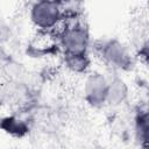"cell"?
Listing matches in <instances>:
<instances>
[{
  "label": "cell",
  "mask_w": 149,
  "mask_h": 149,
  "mask_svg": "<svg viewBox=\"0 0 149 149\" xmlns=\"http://www.w3.org/2000/svg\"><path fill=\"white\" fill-rule=\"evenodd\" d=\"M72 57L70 58V61H69V63H70V65L72 66V68H74V69H83V68H85V59L81 57V55H71Z\"/></svg>",
  "instance_id": "obj_3"
},
{
  "label": "cell",
  "mask_w": 149,
  "mask_h": 149,
  "mask_svg": "<svg viewBox=\"0 0 149 149\" xmlns=\"http://www.w3.org/2000/svg\"><path fill=\"white\" fill-rule=\"evenodd\" d=\"M58 16V10L55 3L51 2H41L38 3L33 13V17L34 20L43 27H48L51 26Z\"/></svg>",
  "instance_id": "obj_1"
},
{
  "label": "cell",
  "mask_w": 149,
  "mask_h": 149,
  "mask_svg": "<svg viewBox=\"0 0 149 149\" xmlns=\"http://www.w3.org/2000/svg\"><path fill=\"white\" fill-rule=\"evenodd\" d=\"M64 45L72 55H80L86 45V35L80 29L69 30L64 36Z\"/></svg>",
  "instance_id": "obj_2"
}]
</instances>
